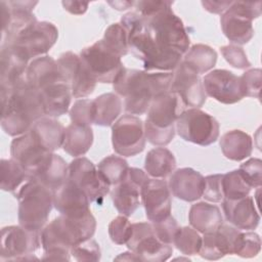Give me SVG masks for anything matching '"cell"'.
<instances>
[{
	"label": "cell",
	"instance_id": "1",
	"mask_svg": "<svg viewBox=\"0 0 262 262\" xmlns=\"http://www.w3.org/2000/svg\"><path fill=\"white\" fill-rule=\"evenodd\" d=\"M1 127L17 137L27 133L34 123L45 116L41 95L23 79L11 88H0Z\"/></svg>",
	"mask_w": 262,
	"mask_h": 262
},
{
	"label": "cell",
	"instance_id": "2",
	"mask_svg": "<svg viewBox=\"0 0 262 262\" xmlns=\"http://www.w3.org/2000/svg\"><path fill=\"white\" fill-rule=\"evenodd\" d=\"M172 79V72L148 73L125 68L113 83V88L124 98L123 105L127 114L143 115L155 96L170 90Z\"/></svg>",
	"mask_w": 262,
	"mask_h": 262
},
{
	"label": "cell",
	"instance_id": "3",
	"mask_svg": "<svg viewBox=\"0 0 262 262\" xmlns=\"http://www.w3.org/2000/svg\"><path fill=\"white\" fill-rule=\"evenodd\" d=\"M96 229V220L91 211L80 217L59 215L41 230L43 260L71 259V248L81 242L92 238Z\"/></svg>",
	"mask_w": 262,
	"mask_h": 262
},
{
	"label": "cell",
	"instance_id": "4",
	"mask_svg": "<svg viewBox=\"0 0 262 262\" xmlns=\"http://www.w3.org/2000/svg\"><path fill=\"white\" fill-rule=\"evenodd\" d=\"M171 1H135L134 7L143 19L155 42L182 55L189 49V37L182 20L173 12Z\"/></svg>",
	"mask_w": 262,
	"mask_h": 262
},
{
	"label": "cell",
	"instance_id": "5",
	"mask_svg": "<svg viewBox=\"0 0 262 262\" xmlns=\"http://www.w3.org/2000/svg\"><path fill=\"white\" fill-rule=\"evenodd\" d=\"M120 24L127 33L129 50L143 62L144 71L172 72L182 61V54L158 45L137 12H128Z\"/></svg>",
	"mask_w": 262,
	"mask_h": 262
},
{
	"label": "cell",
	"instance_id": "6",
	"mask_svg": "<svg viewBox=\"0 0 262 262\" xmlns=\"http://www.w3.org/2000/svg\"><path fill=\"white\" fill-rule=\"evenodd\" d=\"M179 96L171 91L158 94L152 98L147 110L144 133L152 145L165 146L175 136V123L185 110Z\"/></svg>",
	"mask_w": 262,
	"mask_h": 262
},
{
	"label": "cell",
	"instance_id": "7",
	"mask_svg": "<svg viewBox=\"0 0 262 262\" xmlns=\"http://www.w3.org/2000/svg\"><path fill=\"white\" fill-rule=\"evenodd\" d=\"M18 202L17 219L20 226L41 231L53 207V191L29 179L14 193Z\"/></svg>",
	"mask_w": 262,
	"mask_h": 262
},
{
	"label": "cell",
	"instance_id": "8",
	"mask_svg": "<svg viewBox=\"0 0 262 262\" xmlns=\"http://www.w3.org/2000/svg\"><path fill=\"white\" fill-rule=\"evenodd\" d=\"M261 5L260 1H234L221 14V29L230 42L242 45L253 38V20L260 16Z\"/></svg>",
	"mask_w": 262,
	"mask_h": 262
},
{
	"label": "cell",
	"instance_id": "9",
	"mask_svg": "<svg viewBox=\"0 0 262 262\" xmlns=\"http://www.w3.org/2000/svg\"><path fill=\"white\" fill-rule=\"evenodd\" d=\"M219 128L218 121L200 108L184 110L175 123V129L182 139L202 146L218 139Z\"/></svg>",
	"mask_w": 262,
	"mask_h": 262
},
{
	"label": "cell",
	"instance_id": "10",
	"mask_svg": "<svg viewBox=\"0 0 262 262\" xmlns=\"http://www.w3.org/2000/svg\"><path fill=\"white\" fill-rule=\"evenodd\" d=\"M58 38L57 28L49 21H35L18 33L4 46H11L27 59H34L46 54ZM2 47V46H1Z\"/></svg>",
	"mask_w": 262,
	"mask_h": 262
},
{
	"label": "cell",
	"instance_id": "11",
	"mask_svg": "<svg viewBox=\"0 0 262 262\" xmlns=\"http://www.w3.org/2000/svg\"><path fill=\"white\" fill-rule=\"evenodd\" d=\"M41 246V231L27 229L20 225L5 226L1 230V260L26 261L38 259L33 254Z\"/></svg>",
	"mask_w": 262,
	"mask_h": 262
},
{
	"label": "cell",
	"instance_id": "12",
	"mask_svg": "<svg viewBox=\"0 0 262 262\" xmlns=\"http://www.w3.org/2000/svg\"><path fill=\"white\" fill-rule=\"evenodd\" d=\"M80 57L99 83H114L125 69L121 57L108 49L101 40L82 49Z\"/></svg>",
	"mask_w": 262,
	"mask_h": 262
},
{
	"label": "cell",
	"instance_id": "13",
	"mask_svg": "<svg viewBox=\"0 0 262 262\" xmlns=\"http://www.w3.org/2000/svg\"><path fill=\"white\" fill-rule=\"evenodd\" d=\"M145 133L142 120L134 115H124L112 125V144L116 154L134 157L145 147Z\"/></svg>",
	"mask_w": 262,
	"mask_h": 262
},
{
	"label": "cell",
	"instance_id": "14",
	"mask_svg": "<svg viewBox=\"0 0 262 262\" xmlns=\"http://www.w3.org/2000/svg\"><path fill=\"white\" fill-rule=\"evenodd\" d=\"M126 246L139 261L163 262L173 254L172 245L165 244L157 237L150 222L133 223L132 233Z\"/></svg>",
	"mask_w": 262,
	"mask_h": 262
},
{
	"label": "cell",
	"instance_id": "15",
	"mask_svg": "<svg viewBox=\"0 0 262 262\" xmlns=\"http://www.w3.org/2000/svg\"><path fill=\"white\" fill-rule=\"evenodd\" d=\"M68 179L81 188L90 203L101 204L111 185L103 179L97 167L85 157H78L69 164Z\"/></svg>",
	"mask_w": 262,
	"mask_h": 262
},
{
	"label": "cell",
	"instance_id": "16",
	"mask_svg": "<svg viewBox=\"0 0 262 262\" xmlns=\"http://www.w3.org/2000/svg\"><path fill=\"white\" fill-rule=\"evenodd\" d=\"M148 179L146 172L129 167L123 180L114 185L111 196L114 207L121 215L129 217L138 209L141 203V189Z\"/></svg>",
	"mask_w": 262,
	"mask_h": 262
},
{
	"label": "cell",
	"instance_id": "17",
	"mask_svg": "<svg viewBox=\"0 0 262 262\" xmlns=\"http://www.w3.org/2000/svg\"><path fill=\"white\" fill-rule=\"evenodd\" d=\"M37 1H1V46L9 44L24 29L37 21L33 13Z\"/></svg>",
	"mask_w": 262,
	"mask_h": 262
},
{
	"label": "cell",
	"instance_id": "18",
	"mask_svg": "<svg viewBox=\"0 0 262 262\" xmlns=\"http://www.w3.org/2000/svg\"><path fill=\"white\" fill-rule=\"evenodd\" d=\"M57 63L75 98H84L93 93L97 82L82 61L80 55L67 51L58 57Z\"/></svg>",
	"mask_w": 262,
	"mask_h": 262
},
{
	"label": "cell",
	"instance_id": "19",
	"mask_svg": "<svg viewBox=\"0 0 262 262\" xmlns=\"http://www.w3.org/2000/svg\"><path fill=\"white\" fill-rule=\"evenodd\" d=\"M169 91L176 93L184 106L191 108L201 107L207 99L203 80L182 61L174 70Z\"/></svg>",
	"mask_w": 262,
	"mask_h": 262
},
{
	"label": "cell",
	"instance_id": "20",
	"mask_svg": "<svg viewBox=\"0 0 262 262\" xmlns=\"http://www.w3.org/2000/svg\"><path fill=\"white\" fill-rule=\"evenodd\" d=\"M203 85L207 95L224 104H232L245 96L241 78L227 70H213L203 78Z\"/></svg>",
	"mask_w": 262,
	"mask_h": 262
},
{
	"label": "cell",
	"instance_id": "21",
	"mask_svg": "<svg viewBox=\"0 0 262 262\" xmlns=\"http://www.w3.org/2000/svg\"><path fill=\"white\" fill-rule=\"evenodd\" d=\"M51 154L35 138L31 131L15 137L10 144L11 159L23 167L28 173L29 179L42 167Z\"/></svg>",
	"mask_w": 262,
	"mask_h": 262
},
{
	"label": "cell",
	"instance_id": "22",
	"mask_svg": "<svg viewBox=\"0 0 262 262\" xmlns=\"http://www.w3.org/2000/svg\"><path fill=\"white\" fill-rule=\"evenodd\" d=\"M140 198L145 215L151 223L171 215V191L164 179L149 178L141 189Z\"/></svg>",
	"mask_w": 262,
	"mask_h": 262
},
{
	"label": "cell",
	"instance_id": "23",
	"mask_svg": "<svg viewBox=\"0 0 262 262\" xmlns=\"http://www.w3.org/2000/svg\"><path fill=\"white\" fill-rule=\"evenodd\" d=\"M241 229L221 224L215 231L205 233L202 237L200 256L207 260H218L228 254H234Z\"/></svg>",
	"mask_w": 262,
	"mask_h": 262
},
{
	"label": "cell",
	"instance_id": "24",
	"mask_svg": "<svg viewBox=\"0 0 262 262\" xmlns=\"http://www.w3.org/2000/svg\"><path fill=\"white\" fill-rule=\"evenodd\" d=\"M53 207L68 217H80L90 212V201L85 192L71 180L53 192Z\"/></svg>",
	"mask_w": 262,
	"mask_h": 262
},
{
	"label": "cell",
	"instance_id": "25",
	"mask_svg": "<svg viewBox=\"0 0 262 262\" xmlns=\"http://www.w3.org/2000/svg\"><path fill=\"white\" fill-rule=\"evenodd\" d=\"M225 219L241 230H253L260 222V215L253 198L247 195L238 200H222Z\"/></svg>",
	"mask_w": 262,
	"mask_h": 262
},
{
	"label": "cell",
	"instance_id": "26",
	"mask_svg": "<svg viewBox=\"0 0 262 262\" xmlns=\"http://www.w3.org/2000/svg\"><path fill=\"white\" fill-rule=\"evenodd\" d=\"M168 186L174 196L190 203L202 198L205 177L192 168H181L172 173Z\"/></svg>",
	"mask_w": 262,
	"mask_h": 262
},
{
	"label": "cell",
	"instance_id": "27",
	"mask_svg": "<svg viewBox=\"0 0 262 262\" xmlns=\"http://www.w3.org/2000/svg\"><path fill=\"white\" fill-rule=\"evenodd\" d=\"M25 79L31 87L38 91L51 84L66 82L57 60L48 55L34 58L28 66Z\"/></svg>",
	"mask_w": 262,
	"mask_h": 262
},
{
	"label": "cell",
	"instance_id": "28",
	"mask_svg": "<svg viewBox=\"0 0 262 262\" xmlns=\"http://www.w3.org/2000/svg\"><path fill=\"white\" fill-rule=\"evenodd\" d=\"M29 66L19 51L11 46H2L0 54V88H11L25 79Z\"/></svg>",
	"mask_w": 262,
	"mask_h": 262
},
{
	"label": "cell",
	"instance_id": "29",
	"mask_svg": "<svg viewBox=\"0 0 262 262\" xmlns=\"http://www.w3.org/2000/svg\"><path fill=\"white\" fill-rule=\"evenodd\" d=\"M44 107L45 116L57 118L69 112L72 91L70 85L64 82L51 84L39 91Z\"/></svg>",
	"mask_w": 262,
	"mask_h": 262
},
{
	"label": "cell",
	"instance_id": "30",
	"mask_svg": "<svg viewBox=\"0 0 262 262\" xmlns=\"http://www.w3.org/2000/svg\"><path fill=\"white\" fill-rule=\"evenodd\" d=\"M69 165L58 155L52 152L42 167L30 179L39 182L55 192L68 180Z\"/></svg>",
	"mask_w": 262,
	"mask_h": 262
},
{
	"label": "cell",
	"instance_id": "31",
	"mask_svg": "<svg viewBox=\"0 0 262 262\" xmlns=\"http://www.w3.org/2000/svg\"><path fill=\"white\" fill-rule=\"evenodd\" d=\"M188 221L192 228L205 234L215 231L223 223V217L216 205L200 202L190 207Z\"/></svg>",
	"mask_w": 262,
	"mask_h": 262
},
{
	"label": "cell",
	"instance_id": "32",
	"mask_svg": "<svg viewBox=\"0 0 262 262\" xmlns=\"http://www.w3.org/2000/svg\"><path fill=\"white\" fill-rule=\"evenodd\" d=\"M29 131L48 151L54 152L62 146L66 128L54 118L43 117L39 119Z\"/></svg>",
	"mask_w": 262,
	"mask_h": 262
},
{
	"label": "cell",
	"instance_id": "33",
	"mask_svg": "<svg viewBox=\"0 0 262 262\" xmlns=\"http://www.w3.org/2000/svg\"><path fill=\"white\" fill-rule=\"evenodd\" d=\"M93 143L91 126L71 123L64 131L62 142L63 150L74 158L84 156Z\"/></svg>",
	"mask_w": 262,
	"mask_h": 262
},
{
	"label": "cell",
	"instance_id": "34",
	"mask_svg": "<svg viewBox=\"0 0 262 262\" xmlns=\"http://www.w3.org/2000/svg\"><path fill=\"white\" fill-rule=\"evenodd\" d=\"M123 108L122 98L117 93H104L92 99V119L97 126H111Z\"/></svg>",
	"mask_w": 262,
	"mask_h": 262
},
{
	"label": "cell",
	"instance_id": "35",
	"mask_svg": "<svg viewBox=\"0 0 262 262\" xmlns=\"http://www.w3.org/2000/svg\"><path fill=\"white\" fill-rule=\"evenodd\" d=\"M219 144L224 157L235 162L247 159L253 150L251 136L242 130H231L224 133Z\"/></svg>",
	"mask_w": 262,
	"mask_h": 262
},
{
	"label": "cell",
	"instance_id": "36",
	"mask_svg": "<svg viewBox=\"0 0 262 262\" xmlns=\"http://www.w3.org/2000/svg\"><path fill=\"white\" fill-rule=\"evenodd\" d=\"M144 169L152 178H165L176 169L174 155L166 147L159 146L150 149L144 160Z\"/></svg>",
	"mask_w": 262,
	"mask_h": 262
},
{
	"label": "cell",
	"instance_id": "37",
	"mask_svg": "<svg viewBox=\"0 0 262 262\" xmlns=\"http://www.w3.org/2000/svg\"><path fill=\"white\" fill-rule=\"evenodd\" d=\"M216 61L217 52L212 47L205 44L191 46L182 58V62L199 75L212 70Z\"/></svg>",
	"mask_w": 262,
	"mask_h": 262
},
{
	"label": "cell",
	"instance_id": "38",
	"mask_svg": "<svg viewBox=\"0 0 262 262\" xmlns=\"http://www.w3.org/2000/svg\"><path fill=\"white\" fill-rule=\"evenodd\" d=\"M1 167V189L15 193L17 189L29 180L28 173L13 159H2Z\"/></svg>",
	"mask_w": 262,
	"mask_h": 262
},
{
	"label": "cell",
	"instance_id": "39",
	"mask_svg": "<svg viewBox=\"0 0 262 262\" xmlns=\"http://www.w3.org/2000/svg\"><path fill=\"white\" fill-rule=\"evenodd\" d=\"M128 168L129 166L126 160L115 155L105 157L97 165V170L111 186L116 185L123 180Z\"/></svg>",
	"mask_w": 262,
	"mask_h": 262
},
{
	"label": "cell",
	"instance_id": "40",
	"mask_svg": "<svg viewBox=\"0 0 262 262\" xmlns=\"http://www.w3.org/2000/svg\"><path fill=\"white\" fill-rule=\"evenodd\" d=\"M251 186L244 179L242 174L237 170H232L223 174L222 177V189L223 195L226 200H238L249 195Z\"/></svg>",
	"mask_w": 262,
	"mask_h": 262
},
{
	"label": "cell",
	"instance_id": "41",
	"mask_svg": "<svg viewBox=\"0 0 262 262\" xmlns=\"http://www.w3.org/2000/svg\"><path fill=\"white\" fill-rule=\"evenodd\" d=\"M173 245L183 255H196L202 246V236L191 226L180 227L175 235Z\"/></svg>",
	"mask_w": 262,
	"mask_h": 262
},
{
	"label": "cell",
	"instance_id": "42",
	"mask_svg": "<svg viewBox=\"0 0 262 262\" xmlns=\"http://www.w3.org/2000/svg\"><path fill=\"white\" fill-rule=\"evenodd\" d=\"M101 41L108 49L120 57H123L129 52L127 33L120 23H115L108 26Z\"/></svg>",
	"mask_w": 262,
	"mask_h": 262
},
{
	"label": "cell",
	"instance_id": "43",
	"mask_svg": "<svg viewBox=\"0 0 262 262\" xmlns=\"http://www.w3.org/2000/svg\"><path fill=\"white\" fill-rule=\"evenodd\" d=\"M261 250V238L259 234L252 231H241L237 239L234 254L242 258H253Z\"/></svg>",
	"mask_w": 262,
	"mask_h": 262
},
{
	"label": "cell",
	"instance_id": "44",
	"mask_svg": "<svg viewBox=\"0 0 262 262\" xmlns=\"http://www.w3.org/2000/svg\"><path fill=\"white\" fill-rule=\"evenodd\" d=\"M107 229L113 243L117 245H126L132 233V224L127 216L120 215L110 222Z\"/></svg>",
	"mask_w": 262,
	"mask_h": 262
},
{
	"label": "cell",
	"instance_id": "45",
	"mask_svg": "<svg viewBox=\"0 0 262 262\" xmlns=\"http://www.w3.org/2000/svg\"><path fill=\"white\" fill-rule=\"evenodd\" d=\"M70 253L77 261H98L101 257L99 245L92 238L73 246Z\"/></svg>",
	"mask_w": 262,
	"mask_h": 262
},
{
	"label": "cell",
	"instance_id": "46",
	"mask_svg": "<svg viewBox=\"0 0 262 262\" xmlns=\"http://www.w3.org/2000/svg\"><path fill=\"white\" fill-rule=\"evenodd\" d=\"M239 173L252 188H259L262 180V161L258 158H251L238 168Z\"/></svg>",
	"mask_w": 262,
	"mask_h": 262
},
{
	"label": "cell",
	"instance_id": "47",
	"mask_svg": "<svg viewBox=\"0 0 262 262\" xmlns=\"http://www.w3.org/2000/svg\"><path fill=\"white\" fill-rule=\"evenodd\" d=\"M69 114L72 123L91 126V124H93L92 100L87 98L76 100L72 105Z\"/></svg>",
	"mask_w": 262,
	"mask_h": 262
},
{
	"label": "cell",
	"instance_id": "48",
	"mask_svg": "<svg viewBox=\"0 0 262 262\" xmlns=\"http://www.w3.org/2000/svg\"><path fill=\"white\" fill-rule=\"evenodd\" d=\"M261 70L250 69L246 71L239 78L244 96L259 98L261 90Z\"/></svg>",
	"mask_w": 262,
	"mask_h": 262
},
{
	"label": "cell",
	"instance_id": "49",
	"mask_svg": "<svg viewBox=\"0 0 262 262\" xmlns=\"http://www.w3.org/2000/svg\"><path fill=\"white\" fill-rule=\"evenodd\" d=\"M151 225L157 237L161 242L168 245H173L175 235L180 227L177 221L171 215L162 221L151 223Z\"/></svg>",
	"mask_w": 262,
	"mask_h": 262
},
{
	"label": "cell",
	"instance_id": "50",
	"mask_svg": "<svg viewBox=\"0 0 262 262\" xmlns=\"http://www.w3.org/2000/svg\"><path fill=\"white\" fill-rule=\"evenodd\" d=\"M220 51L224 59L235 69L245 70L252 66L244 49L237 45L230 44V45L222 46L220 48Z\"/></svg>",
	"mask_w": 262,
	"mask_h": 262
},
{
	"label": "cell",
	"instance_id": "51",
	"mask_svg": "<svg viewBox=\"0 0 262 262\" xmlns=\"http://www.w3.org/2000/svg\"><path fill=\"white\" fill-rule=\"evenodd\" d=\"M223 174L208 175L205 177L203 198L211 203H220L224 199L222 189Z\"/></svg>",
	"mask_w": 262,
	"mask_h": 262
},
{
	"label": "cell",
	"instance_id": "52",
	"mask_svg": "<svg viewBox=\"0 0 262 262\" xmlns=\"http://www.w3.org/2000/svg\"><path fill=\"white\" fill-rule=\"evenodd\" d=\"M231 1H202L204 8L207 11L215 14L223 13L231 5Z\"/></svg>",
	"mask_w": 262,
	"mask_h": 262
},
{
	"label": "cell",
	"instance_id": "53",
	"mask_svg": "<svg viewBox=\"0 0 262 262\" xmlns=\"http://www.w3.org/2000/svg\"><path fill=\"white\" fill-rule=\"evenodd\" d=\"M61 4L67 11L76 15L85 13L88 8V2L83 1H62Z\"/></svg>",
	"mask_w": 262,
	"mask_h": 262
},
{
	"label": "cell",
	"instance_id": "54",
	"mask_svg": "<svg viewBox=\"0 0 262 262\" xmlns=\"http://www.w3.org/2000/svg\"><path fill=\"white\" fill-rule=\"evenodd\" d=\"M108 4L112 5L114 9L122 11L134 6V1H115V2H108Z\"/></svg>",
	"mask_w": 262,
	"mask_h": 262
},
{
	"label": "cell",
	"instance_id": "55",
	"mask_svg": "<svg viewBox=\"0 0 262 262\" xmlns=\"http://www.w3.org/2000/svg\"><path fill=\"white\" fill-rule=\"evenodd\" d=\"M120 259H123V260H134V261H139L138 257L133 254L131 251L130 252H125V253H122L121 255H119L118 257H116V260H120Z\"/></svg>",
	"mask_w": 262,
	"mask_h": 262
}]
</instances>
